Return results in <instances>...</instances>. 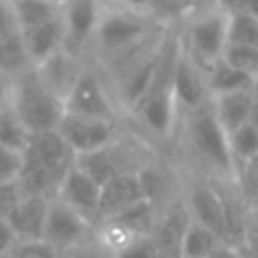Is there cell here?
Segmentation results:
<instances>
[{
	"mask_svg": "<svg viewBox=\"0 0 258 258\" xmlns=\"http://www.w3.org/2000/svg\"><path fill=\"white\" fill-rule=\"evenodd\" d=\"M28 56L34 67L42 64L50 56H54L58 50H62V44L67 40V28L62 22V14L58 18H52L44 24H38L30 30L22 32Z\"/></svg>",
	"mask_w": 258,
	"mask_h": 258,
	"instance_id": "2e32d148",
	"label": "cell"
},
{
	"mask_svg": "<svg viewBox=\"0 0 258 258\" xmlns=\"http://www.w3.org/2000/svg\"><path fill=\"white\" fill-rule=\"evenodd\" d=\"M20 200H22V189L18 181L0 183V220H8Z\"/></svg>",
	"mask_w": 258,
	"mask_h": 258,
	"instance_id": "4dcf8cb0",
	"label": "cell"
},
{
	"mask_svg": "<svg viewBox=\"0 0 258 258\" xmlns=\"http://www.w3.org/2000/svg\"><path fill=\"white\" fill-rule=\"evenodd\" d=\"M75 151L58 129L32 133L22 153V171L18 177L22 196L54 198L64 175L75 165Z\"/></svg>",
	"mask_w": 258,
	"mask_h": 258,
	"instance_id": "6da1fadb",
	"label": "cell"
},
{
	"mask_svg": "<svg viewBox=\"0 0 258 258\" xmlns=\"http://www.w3.org/2000/svg\"><path fill=\"white\" fill-rule=\"evenodd\" d=\"M117 258H157V244L153 240V234L135 236L123 250L115 254Z\"/></svg>",
	"mask_w": 258,
	"mask_h": 258,
	"instance_id": "f1b7e54d",
	"label": "cell"
},
{
	"mask_svg": "<svg viewBox=\"0 0 258 258\" xmlns=\"http://www.w3.org/2000/svg\"><path fill=\"white\" fill-rule=\"evenodd\" d=\"M10 105L30 133L56 129L67 111L64 99L44 83L36 67L24 71L12 81Z\"/></svg>",
	"mask_w": 258,
	"mask_h": 258,
	"instance_id": "3957f363",
	"label": "cell"
},
{
	"mask_svg": "<svg viewBox=\"0 0 258 258\" xmlns=\"http://www.w3.org/2000/svg\"><path fill=\"white\" fill-rule=\"evenodd\" d=\"M22 171V153L0 145V183L18 181Z\"/></svg>",
	"mask_w": 258,
	"mask_h": 258,
	"instance_id": "f546056e",
	"label": "cell"
},
{
	"mask_svg": "<svg viewBox=\"0 0 258 258\" xmlns=\"http://www.w3.org/2000/svg\"><path fill=\"white\" fill-rule=\"evenodd\" d=\"M30 137H32V133L22 123V119L18 117L14 107L10 103L2 105L0 107V145L24 153Z\"/></svg>",
	"mask_w": 258,
	"mask_h": 258,
	"instance_id": "603a6c76",
	"label": "cell"
},
{
	"mask_svg": "<svg viewBox=\"0 0 258 258\" xmlns=\"http://www.w3.org/2000/svg\"><path fill=\"white\" fill-rule=\"evenodd\" d=\"M121 2L127 4V6H131V8H147L151 0H121Z\"/></svg>",
	"mask_w": 258,
	"mask_h": 258,
	"instance_id": "d590c367",
	"label": "cell"
},
{
	"mask_svg": "<svg viewBox=\"0 0 258 258\" xmlns=\"http://www.w3.org/2000/svg\"><path fill=\"white\" fill-rule=\"evenodd\" d=\"M222 246L228 244H224V240L216 232L191 220L183 236L181 258H214Z\"/></svg>",
	"mask_w": 258,
	"mask_h": 258,
	"instance_id": "7402d4cb",
	"label": "cell"
},
{
	"mask_svg": "<svg viewBox=\"0 0 258 258\" xmlns=\"http://www.w3.org/2000/svg\"><path fill=\"white\" fill-rule=\"evenodd\" d=\"M60 258H117V256L109 248H105L99 240H95L91 244L85 242V244H81V246L60 254Z\"/></svg>",
	"mask_w": 258,
	"mask_h": 258,
	"instance_id": "1f68e13d",
	"label": "cell"
},
{
	"mask_svg": "<svg viewBox=\"0 0 258 258\" xmlns=\"http://www.w3.org/2000/svg\"><path fill=\"white\" fill-rule=\"evenodd\" d=\"M79 214H83L93 224H99V206H101V185L85 173L77 163L64 175L58 194L54 196Z\"/></svg>",
	"mask_w": 258,
	"mask_h": 258,
	"instance_id": "8fae6325",
	"label": "cell"
},
{
	"mask_svg": "<svg viewBox=\"0 0 258 258\" xmlns=\"http://www.w3.org/2000/svg\"><path fill=\"white\" fill-rule=\"evenodd\" d=\"M181 198L187 206V212H189L191 220L210 228L212 232H216L224 240V244L230 246L226 212H224L222 196H220L218 187L214 185V181L208 175L196 177V179L185 183V187L181 191Z\"/></svg>",
	"mask_w": 258,
	"mask_h": 258,
	"instance_id": "5b68a950",
	"label": "cell"
},
{
	"mask_svg": "<svg viewBox=\"0 0 258 258\" xmlns=\"http://www.w3.org/2000/svg\"><path fill=\"white\" fill-rule=\"evenodd\" d=\"M230 147L234 157V169L248 165L250 161L258 159V127L252 123H246L236 133L230 135Z\"/></svg>",
	"mask_w": 258,
	"mask_h": 258,
	"instance_id": "d4e9b609",
	"label": "cell"
},
{
	"mask_svg": "<svg viewBox=\"0 0 258 258\" xmlns=\"http://www.w3.org/2000/svg\"><path fill=\"white\" fill-rule=\"evenodd\" d=\"M20 32L44 24L62 14V2L58 0H10Z\"/></svg>",
	"mask_w": 258,
	"mask_h": 258,
	"instance_id": "ffe728a7",
	"label": "cell"
},
{
	"mask_svg": "<svg viewBox=\"0 0 258 258\" xmlns=\"http://www.w3.org/2000/svg\"><path fill=\"white\" fill-rule=\"evenodd\" d=\"M64 107L69 113L117 123L115 105H113L107 89L99 81V77L91 71H81L79 79L75 81L73 89L69 91V95L64 99Z\"/></svg>",
	"mask_w": 258,
	"mask_h": 258,
	"instance_id": "9c48e42d",
	"label": "cell"
},
{
	"mask_svg": "<svg viewBox=\"0 0 258 258\" xmlns=\"http://www.w3.org/2000/svg\"><path fill=\"white\" fill-rule=\"evenodd\" d=\"M50 210V198L46 196H22L18 206L12 210L8 224L12 226L18 240H42L46 218Z\"/></svg>",
	"mask_w": 258,
	"mask_h": 258,
	"instance_id": "9a60e30c",
	"label": "cell"
},
{
	"mask_svg": "<svg viewBox=\"0 0 258 258\" xmlns=\"http://www.w3.org/2000/svg\"><path fill=\"white\" fill-rule=\"evenodd\" d=\"M256 93L254 91H234L212 97L214 111L218 115V121L226 129L228 135L236 133L240 127L250 123L252 107H254Z\"/></svg>",
	"mask_w": 258,
	"mask_h": 258,
	"instance_id": "e0dca14e",
	"label": "cell"
},
{
	"mask_svg": "<svg viewBox=\"0 0 258 258\" xmlns=\"http://www.w3.org/2000/svg\"><path fill=\"white\" fill-rule=\"evenodd\" d=\"M171 85H173V95H175L181 115L202 107L204 103H208L212 99L210 89H208L206 71L187 54V50L181 44V38H179L175 64H173Z\"/></svg>",
	"mask_w": 258,
	"mask_h": 258,
	"instance_id": "ba28073f",
	"label": "cell"
},
{
	"mask_svg": "<svg viewBox=\"0 0 258 258\" xmlns=\"http://www.w3.org/2000/svg\"><path fill=\"white\" fill-rule=\"evenodd\" d=\"M161 210L153 200H141L133 206H129L127 210H123L121 214H117L115 218H111V222L123 226L127 232L135 234V236H143V234H153L157 222H159V216H161ZM105 222V220H103Z\"/></svg>",
	"mask_w": 258,
	"mask_h": 258,
	"instance_id": "d6986e66",
	"label": "cell"
},
{
	"mask_svg": "<svg viewBox=\"0 0 258 258\" xmlns=\"http://www.w3.org/2000/svg\"><path fill=\"white\" fill-rule=\"evenodd\" d=\"M254 93H256V97H258V79H256V85H254Z\"/></svg>",
	"mask_w": 258,
	"mask_h": 258,
	"instance_id": "ab89813d",
	"label": "cell"
},
{
	"mask_svg": "<svg viewBox=\"0 0 258 258\" xmlns=\"http://www.w3.org/2000/svg\"><path fill=\"white\" fill-rule=\"evenodd\" d=\"M56 129L64 137L69 147L75 151V155L97 151L117 139V123L69 111H64Z\"/></svg>",
	"mask_w": 258,
	"mask_h": 258,
	"instance_id": "8992f818",
	"label": "cell"
},
{
	"mask_svg": "<svg viewBox=\"0 0 258 258\" xmlns=\"http://www.w3.org/2000/svg\"><path fill=\"white\" fill-rule=\"evenodd\" d=\"M147 196H145V189H143V181H141L139 169L115 175L113 179H109L101 187L99 222L115 218L117 214H121L123 210H127L129 206H133V204H137V202H141Z\"/></svg>",
	"mask_w": 258,
	"mask_h": 258,
	"instance_id": "4fadbf2b",
	"label": "cell"
},
{
	"mask_svg": "<svg viewBox=\"0 0 258 258\" xmlns=\"http://www.w3.org/2000/svg\"><path fill=\"white\" fill-rule=\"evenodd\" d=\"M91 220H87L83 214H79L58 198H50V210L42 240L52 244L60 254L85 244L91 234Z\"/></svg>",
	"mask_w": 258,
	"mask_h": 258,
	"instance_id": "52a82bcc",
	"label": "cell"
},
{
	"mask_svg": "<svg viewBox=\"0 0 258 258\" xmlns=\"http://www.w3.org/2000/svg\"><path fill=\"white\" fill-rule=\"evenodd\" d=\"M175 4H179L181 8H187L189 12L194 10V6H196V0H173Z\"/></svg>",
	"mask_w": 258,
	"mask_h": 258,
	"instance_id": "74e56055",
	"label": "cell"
},
{
	"mask_svg": "<svg viewBox=\"0 0 258 258\" xmlns=\"http://www.w3.org/2000/svg\"><path fill=\"white\" fill-rule=\"evenodd\" d=\"M181 44L187 54L208 71L222 58L228 44V16L218 8L189 12Z\"/></svg>",
	"mask_w": 258,
	"mask_h": 258,
	"instance_id": "277c9868",
	"label": "cell"
},
{
	"mask_svg": "<svg viewBox=\"0 0 258 258\" xmlns=\"http://www.w3.org/2000/svg\"><path fill=\"white\" fill-rule=\"evenodd\" d=\"M222 60H226L230 67L242 71L244 75L258 79V48L256 46H244V44H226ZM256 85V83H254Z\"/></svg>",
	"mask_w": 258,
	"mask_h": 258,
	"instance_id": "4316f807",
	"label": "cell"
},
{
	"mask_svg": "<svg viewBox=\"0 0 258 258\" xmlns=\"http://www.w3.org/2000/svg\"><path fill=\"white\" fill-rule=\"evenodd\" d=\"M0 258H14V256H12V252H8V254H2Z\"/></svg>",
	"mask_w": 258,
	"mask_h": 258,
	"instance_id": "f35d334b",
	"label": "cell"
},
{
	"mask_svg": "<svg viewBox=\"0 0 258 258\" xmlns=\"http://www.w3.org/2000/svg\"><path fill=\"white\" fill-rule=\"evenodd\" d=\"M32 64L22 32H16L12 36H8L6 40L0 42V73L6 77L12 75H22L24 71H28V67Z\"/></svg>",
	"mask_w": 258,
	"mask_h": 258,
	"instance_id": "cb8c5ba5",
	"label": "cell"
},
{
	"mask_svg": "<svg viewBox=\"0 0 258 258\" xmlns=\"http://www.w3.org/2000/svg\"><path fill=\"white\" fill-rule=\"evenodd\" d=\"M250 123L258 127V97L254 99V107H252V115H250Z\"/></svg>",
	"mask_w": 258,
	"mask_h": 258,
	"instance_id": "8d00e7d4",
	"label": "cell"
},
{
	"mask_svg": "<svg viewBox=\"0 0 258 258\" xmlns=\"http://www.w3.org/2000/svg\"><path fill=\"white\" fill-rule=\"evenodd\" d=\"M183 139L191 157L208 177H236L230 135L218 121L212 99L181 115Z\"/></svg>",
	"mask_w": 258,
	"mask_h": 258,
	"instance_id": "7a4b0ae2",
	"label": "cell"
},
{
	"mask_svg": "<svg viewBox=\"0 0 258 258\" xmlns=\"http://www.w3.org/2000/svg\"><path fill=\"white\" fill-rule=\"evenodd\" d=\"M16 242H18V238H16L12 226L8 224V220H0V256L12 252Z\"/></svg>",
	"mask_w": 258,
	"mask_h": 258,
	"instance_id": "d6a6232c",
	"label": "cell"
},
{
	"mask_svg": "<svg viewBox=\"0 0 258 258\" xmlns=\"http://www.w3.org/2000/svg\"><path fill=\"white\" fill-rule=\"evenodd\" d=\"M95 34L105 48L127 50V48H133L135 44H139L143 40V36L147 34V26L131 14H125V12L119 14L117 12V14L101 16Z\"/></svg>",
	"mask_w": 258,
	"mask_h": 258,
	"instance_id": "5bb4252c",
	"label": "cell"
},
{
	"mask_svg": "<svg viewBox=\"0 0 258 258\" xmlns=\"http://www.w3.org/2000/svg\"><path fill=\"white\" fill-rule=\"evenodd\" d=\"M206 79H208V89L212 97L234 93V91H254V83H256L252 77L230 67L222 58L206 71Z\"/></svg>",
	"mask_w": 258,
	"mask_h": 258,
	"instance_id": "44dd1931",
	"label": "cell"
},
{
	"mask_svg": "<svg viewBox=\"0 0 258 258\" xmlns=\"http://www.w3.org/2000/svg\"><path fill=\"white\" fill-rule=\"evenodd\" d=\"M228 44L258 48V14L252 10L228 16Z\"/></svg>",
	"mask_w": 258,
	"mask_h": 258,
	"instance_id": "484cf974",
	"label": "cell"
},
{
	"mask_svg": "<svg viewBox=\"0 0 258 258\" xmlns=\"http://www.w3.org/2000/svg\"><path fill=\"white\" fill-rule=\"evenodd\" d=\"M99 6L97 0H64L62 2V22L67 28V38L83 42L97 32L99 26Z\"/></svg>",
	"mask_w": 258,
	"mask_h": 258,
	"instance_id": "ac0fdd59",
	"label": "cell"
},
{
	"mask_svg": "<svg viewBox=\"0 0 258 258\" xmlns=\"http://www.w3.org/2000/svg\"><path fill=\"white\" fill-rule=\"evenodd\" d=\"M10 99H12V81H10V77L0 73V107L8 105Z\"/></svg>",
	"mask_w": 258,
	"mask_h": 258,
	"instance_id": "e575fe53",
	"label": "cell"
},
{
	"mask_svg": "<svg viewBox=\"0 0 258 258\" xmlns=\"http://www.w3.org/2000/svg\"><path fill=\"white\" fill-rule=\"evenodd\" d=\"M216 8L222 10L226 16L246 12L252 8V0H216Z\"/></svg>",
	"mask_w": 258,
	"mask_h": 258,
	"instance_id": "836d02e7",
	"label": "cell"
},
{
	"mask_svg": "<svg viewBox=\"0 0 258 258\" xmlns=\"http://www.w3.org/2000/svg\"><path fill=\"white\" fill-rule=\"evenodd\" d=\"M12 256L14 258H60V252L46 240H18L12 250Z\"/></svg>",
	"mask_w": 258,
	"mask_h": 258,
	"instance_id": "83f0119b",
	"label": "cell"
},
{
	"mask_svg": "<svg viewBox=\"0 0 258 258\" xmlns=\"http://www.w3.org/2000/svg\"><path fill=\"white\" fill-rule=\"evenodd\" d=\"M131 161H133V155H131L129 151H125L117 139H115L113 143H109V145L97 149V151L77 155V159H75V163H77L85 173H89L101 187H103L109 179H113L115 175H119V173L141 169V167L131 165Z\"/></svg>",
	"mask_w": 258,
	"mask_h": 258,
	"instance_id": "7c38bea8",
	"label": "cell"
},
{
	"mask_svg": "<svg viewBox=\"0 0 258 258\" xmlns=\"http://www.w3.org/2000/svg\"><path fill=\"white\" fill-rule=\"evenodd\" d=\"M191 216L183 198H173L161 210L159 222L153 230V240L157 244V258H181V244L187 232Z\"/></svg>",
	"mask_w": 258,
	"mask_h": 258,
	"instance_id": "30bf717a",
	"label": "cell"
}]
</instances>
